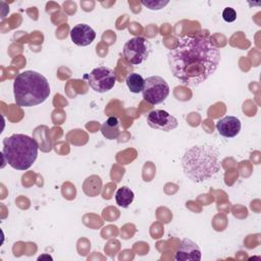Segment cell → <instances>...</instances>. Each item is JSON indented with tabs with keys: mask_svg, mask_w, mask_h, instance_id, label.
I'll list each match as a JSON object with an SVG mask.
<instances>
[{
	"mask_svg": "<svg viewBox=\"0 0 261 261\" xmlns=\"http://www.w3.org/2000/svg\"><path fill=\"white\" fill-rule=\"evenodd\" d=\"M216 128L220 136L224 138H233L241 130V121L238 117L227 115L216 122Z\"/></svg>",
	"mask_w": 261,
	"mask_h": 261,
	"instance_id": "11",
	"label": "cell"
},
{
	"mask_svg": "<svg viewBox=\"0 0 261 261\" xmlns=\"http://www.w3.org/2000/svg\"><path fill=\"white\" fill-rule=\"evenodd\" d=\"M89 86L98 93H105L111 90L116 83V74L113 69L107 66L94 68L88 75Z\"/></svg>",
	"mask_w": 261,
	"mask_h": 261,
	"instance_id": "7",
	"label": "cell"
},
{
	"mask_svg": "<svg viewBox=\"0 0 261 261\" xmlns=\"http://www.w3.org/2000/svg\"><path fill=\"white\" fill-rule=\"evenodd\" d=\"M175 260L186 261V260H201V250L199 246L190 239H184L175 253Z\"/></svg>",
	"mask_w": 261,
	"mask_h": 261,
	"instance_id": "10",
	"label": "cell"
},
{
	"mask_svg": "<svg viewBox=\"0 0 261 261\" xmlns=\"http://www.w3.org/2000/svg\"><path fill=\"white\" fill-rule=\"evenodd\" d=\"M38 149L35 139L23 134H13L3 140L2 155L12 168L27 170L36 161Z\"/></svg>",
	"mask_w": 261,
	"mask_h": 261,
	"instance_id": "4",
	"label": "cell"
},
{
	"mask_svg": "<svg viewBox=\"0 0 261 261\" xmlns=\"http://www.w3.org/2000/svg\"><path fill=\"white\" fill-rule=\"evenodd\" d=\"M144 100L151 104L157 105L165 101L169 95V86L167 82L159 75H151L145 79L144 89L142 91Z\"/></svg>",
	"mask_w": 261,
	"mask_h": 261,
	"instance_id": "5",
	"label": "cell"
},
{
	"mask_svg": "<svg viewBox=\"0 0 261 261\" xmlns=\"http://www.w3.org/2000/svg\"><path fill=\"white\" fill-rule=\"evenodd\" d=\"M102 180L98 175L88 176L83 184V191L89 197H96L101 193Z\"/></svg>",
	"mask_w": 261,
	"mask_h": 261,
	"instance_id": "13",
	"label": "cell"
},
{
	"mask_svg": "<svg viewBox=\"0 0 261 261\" xmlns=\"http://www.w3.org/2000/svg\"><path fill=\"white\" fill-rule=\"evenodd\" d=\"M186 176L194 182L209 179L220 169L219 152L212 145L194 146L186 151L181 159Z\"/></svg>",
	"mask_w": 261,
	"mask_h": 261,
	"instance_id": "2",
	"label": "cell"
},
{
	"mask_svg": "<svg viewBox=\"0 0 261 261\" xmlns=\"http://www.w3.org/2000/svg\"><path fill=\"white\" fill-rule=\"evenodd\" d=\"M135 194L127 187L119 188L115 193V201L119 207L127 208L134 201Z\"/></svg>",
	"mask_w": 261,
	"mask_h": 261,
	"instance_id": "14",
	"label": "cell"
},
{
	"mask_svg": "<svg viewBox=\"0 0 261 261\" xmlns=\"http://www.w3.org/2000/svg\"><path fill=\"white\" fill-rule=\"evenodd\" d=\"M147 123L152 128L163 132H170L178 125L177 119L173 115L162 109H156L149 112V114L147 115Z\"/></svg>",
	"mask_w": 261,
	"mask_h": 261,
	"instance_id": "8",
	"label": "cell"
},
{
	"mask_svg": "<svg viewBox=\"0 0 261 261\" xmlns=\"http://www.w3.org/2000/svg\"><path fill=\"white\" fill-rule=\"evenodd\" d=\"M14 102L20 107H32L46 101L50 95L48 80L35 70H24L13 82Z\"/></svg>",
	"mask_w": 261,
	"mask_h": 261,
	"instance_id": "3",
	"label": "cell"
},
{
	"mask_svg": "<svg viewBox=\"0 0 261 261\" xmlns=\"http://www.w3.org/2000/svg\"><path fill=\"white\" fill-rule=\"evenodd\" d=\"M169 69L180 84L198 87L209 79L220 63V52L209 36L179 38L167 55Z\"/></svg>",
	"mask_w": 261,
	"mask_h": 261,
	"instance_id": "1",
	"label": "cell"
},
{
	"mask_svg": "<svg viewBox=\"0 0 261 261\" xmlns=\"http://www.w3.org/2000/svg\"><path fill=\"white\" fill-rule=\"evenodd\" d=\"M70 38L76 46L86 47L93 43L96 38V33L90 25L79 23L70 30Z\"/></svg>",
	"mask_w": 261,
	"mask_h": 261,
	"instance_id": "9",
	"label": "cell"
},
{
	"mask_svg": "<svg viewBox=\"0 0 261 261\" xmlns=\"http://www.w3.org/2000/svg\"><path fill=\"white\" fill-rule=\"evenodd\" d=\"M141 3L151 10H160L164 6H166L169 3V1H167V0L166 1H154V0L145 1V0H143Z\"/></svg>",
	"mask_w": 261,
	"mask_h": 261,
	"instance_id": "16",
	"label": "cell"
},
{
	"mask_svg": "<svg viewBox=\"0 0 261 261\" xmlns=\"http://www.w3.org/2000/svg\"><path fill=\"white\" fill-rule=\"evenodd\" d=\"M151 43L143 37H134L123 46V57L126 62L138 65L143 63L151 52Z\"/></svg>",
	"mask_w": 261,
	"mask_h": 261,
	"instance_id": "6",
	"label": "cell"
},
{
	"mask_svg": "<svg viewBox=\"0 0 261 261\" xmlns=\"http://www.w3.org/2000/svg\"><path fill=\"white\" fill-rule=\"evenodd\" d=\"M222 18L226 21V22H232L236 20L237 18V12L233 8L231 7H226L224 8L223 12H222Z\"/></svg>",
	"mask_w": 261,
	"mask_h": 261,
	"instance_id": "17",
	"label": "cell"
},
{
	"mask_svg": "<svg viewBox=\"0 0 261 261\" xmlns=\"http://www.w3.org/2000/svg\"><path fill=\"white\" fill-rule=\"evenodd\" d=\"M119 120L117 117L111 116L106 121H104L101 125V133L103 137L107 140H114L117 139L120 130H119Z\"/></svg>",
	"mask_w": 261,
	"mask_h": 261,
	"instance_id": "12",
	"label": "cell"
},
{
	"mask_svg": "<svg viewBox=\"0 0 261 261\" xmlns=\"http://www.w3.org/2000/svg\"><path fill=\"white\" fill-rule=\"evenodd\" d=\"M125 83H126V86H127L128 90L132 93L139 94V93H142V91L144 89L145 80L143 79V76L141 74L136 73V72H132L126 76Z\"/></svg>",
	"mask_w": 261,
	"mask_h": 261,
	"instance_id": "15",
	"label": "cell"
}]
</instances>
